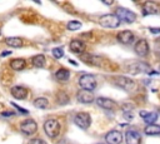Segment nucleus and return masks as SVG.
<instances>
[{"mask_svg": "<svg viewBox=\"0 0 160 144\" xmlns=\"http://www.w3.org/2000/svg\"><path fill=\"white\" fill-rule=\"evenodd\" d=\"M144 131L148 135H160V125H158V124L146 125L145 129H144Z\"/></svg>", "mask_w": 160, "mask_h": 144, "instance_id": "24", "label": "nucleus"}, {"mask_svg": "<svg viewBox=\"0 0 160 144\" xmlns=\"http://www.w3.org/2000/svg\"><path fill=\"white\" fill-rule=\"evenodd\" d=\"M150 70V66L148 64H144V63H135V64H131L128 66V71L131 73V74H138V73H141V71H149Z\"/></svg>", "mask_w": 160, "mask_h": 144, "instance_id": "18", "label": "nucleus"}, {"mask_svg": "<svg viewBox=\"0 0 160 144\" xmlns=\"http://www.w3.org/2000/svg\"><path fill=\"white\" fill-rule=\"evenodd\" d=\"M69 48H70V51H72V53H75V54H82V53L85 51L86 45H85L84 41H81V40H79V39H74V40L70 41Z\"/></svg>", "mask_w": 160, "mask_h": 144, "instance_id": "15", "label": "nucleus"}, {"mask_svg": "<svg viewBox=\"0 0 160 144\" xmlns=\"http://www.w3.org/2000/svg\"><path fill=\"white\" fill-rule=\"evenodd\" d=\"M55 78L59 80V81H68L69 78H70V71L65 68H60L59 70H56L55 73Z\"/></svg>", "mask_w": 160, "mask_h": 144, "instance_id": "20", "label": "nucleus"}, {"mask_svg": "<svg viewBox=\"0 0 160 144\" xmlns=\"http://www.w3.org/2000/svg\"><path fill=\"white\" fill-rule=\"evenodd\" d=\"M125 141L126 144H141V135L139 131L130 129L125 134Z\"/></svg>", "mask_w": 160, "mask_h": 144, "instance_id": "11", "label": "nucleus"}, {"mask_svg": "<svg viewBox=\"0 0 160 144\" xmlns=\"http://www.w3.org/2000/svg\"><path fill=\"white\" fill-rule=\"evenodd\" d=\"M66 28H68V30H71V31L79 30V29L81 28V23H80V21H76V20H71V21L68 23Z\"/></svg>", "mask_w": 160, "mask_h": 144, "instance_id": "26", "label": "nucleus"}, {"mask_svg": "<svg viewBox=\"0 0 160 144\" xmlns=\"http://www.w3.org/2000/svg\"><path fill=\"white\" fill-rule=\"evenodd\" d=\"M32 104H34V106L38 108V109H45V108L49 106V100H48L46 98H44V96H40V98H36V99L32 101Z\"/></svg>", "mask_w": 160, "mask_h": 144, "instance_id": "25", "label": "nucleus"}, {"mask_svg": "<svg viewBox=\"0 0 160 144\" xmlns=\"http://www.w3.org/2000/svg\"><path fill=\"white\" fill-rule=\"evenodd\" d=\"M10 53H11V51H5V53H2L1 55H2V56H5V55H8V54H10Z\"/></svg>", "mask_w": 160, "mask_h": 144, "instance_id": "34", "label": "nucleus"}, {"mask_svg": "<svg viewBox=\"0 0 160 144\" xmlns=\"http://www.w3.org/2000/svg\"><path fill=\"white\" fill-rule=\"evenodd\" d=\"M160 13V5L154 1H146L142 8V14L144 15H152V14H159Z\"/></svg>", "mask_w": 160, "mask_h": 144, "instance_id": "12", "label": "nucleus"}, {"mask_svg": "<svg viewBox=\"0 0 160 144\" xmlns=\"http://www.w3.org/2000/svg\"><path fill=\"white\" fill-rule=\"evenodd\" d=\"M74 123L80 128V129H88L91 124V116L89 113L80 111L74 116Z\"/></svg>", "mask_w": 160, "mask_h": 144, "instance_id": "6", "label": "nucleus"}, {"mask_svg": "<svg viewBox=\"0 0 160 144\" xmlns=\"http://www.w3.org/2000/svg\"><path fill=\"white\" fill-rule=\"evenodd\" d=\"M0 34H1V30H0Z\"/></svg>", "mask_w": 160, "mask_h": 144, "instance_id": "36", "label": "nucleus"}, {"mask_svg": "<svg viewBox=\"0 0 160 144\" xmlns=\"http://www.w3.org/2000/svg\"><path fill=\"white\" fill-rule=\"evenodd\" d=\"M12 106H14V108H16V109H18L20 113H22V114H28V113H29L26 109H24V108H21V106H19V105H16V104H14V103H12Z\"/></svg>", "mask_w": 160, "mask_h": 144, "instance_id": "29", "label": "nucleus"}, {"mask_svg": "<svg viewBox=\"0 0 160 144\" xmlns=\"http://www.w3.org/2000/svg\"><path fill=\"white\" fill-rule=\"evenodd\" d=\"M76 99L79 103H82V104H90L94 100H96L94 98L92 91H88V90H79L76 94Z\"/></svg>", "mask_w": 160, "mask_h": 144, "instance_id": "10", "label": "nucleus"}, {"mask_svg": "<svg viewBox=\"0 0 160 144\" xmlns=\"http://www.w3.org/2000/svg\"><path fill=\"white\" fill-rule=\"evenodd\" d=\"M14 113L12 111H10V113H2V115H12Z\"/></svg>", "mask_w": 160, "mask_h": 144, "instance_id": "32", "label": "nucleus"}, {"mask_svg": "<svg viewBox=\"0 0 160 144\" xmlns=\"http://www.w3.org/2000/svg\"><path fill=\"white\" fill-rule=\"evenodd\" d=\"M115 15L120 19V21H125L128 24H131L136 20V14L126 8H118L115 10Z\"/></svg>", "mask_w": 160, "mask_h": 144, "instance_id": "5", "label": "nucleus"}, {"mask_svg": "<svg viewBox=\"0 0 160 144\" xmlns=\"http://www.w3.org/2000/svg\"><path fill=\"white\" fill-rule=\"evenodd\" d=\"M96 104L100 106V108H102V109H106V110H112L115 106H116V103L114 101V100H111V99H109V98H105V96H99V98H96Z\"/></svg>", "mask_w": 160, "mask_h": 144, "instance_id": "14", "label": "nucleus"}, {"mask_svg": "<svg viewBox=\"0 0 160 144\" xmlns=\"http://www.w3.org/2000/svg\"><path fill=\"white\" fill-rule=\"evenodd\" d=\"M140 116H142L144 121L148 125H150V124H155V120L158 119V113L156 111H144V110H141Z\"/></svg>", "mask_w": 160, "mask_h": 144, "instance_id": "19", "label": "nucleus"}, {"mask_svg": "<svg viewBox=\"0 0 160 144\" xmlns=\"http://www.w3.org/2000/svg\"><path fill=\"white\" fill-rule=\"evenodd\" d=\"M134 34L130 30H122L116 35V39L121 43V44H131L134 41Z\"/></svg>", "mask_w": 160, "mask_h": 144, "instance_id": "16", "label": "nucleus"}, {"mask_svg": "<svg viewBox=\"0 0 160 144\" xmlns=\"http://www.w3.org/2000/svg\"><path fill=\"white\" fill-rule=\"evenodd\" d=\"M104 4H106V5H111L112 1H104Z\"/></svg>", "mask_w": 160, "mask_h": 144, "instance_id": "33", "label": "nucleus"}, {"mask_svg": "<svg viewBox=\"0 0 160 144\" xmlns=\"http://www.w3.org/2000/svg\"><path fill=\"white\" fill-rule=\"evenodd\" d=\"M150 31L152 34H159L160 33V28H150Z\"/></svg>", "mask_w": 160, "mask_h": 144, "instance_id": "31", "label": "nucleus"}, {"mask_svg": "<svg viewBox=\"0 0 160 144\" xmlns=\"http://www.w3.org/2000/svg\"><path fill=\"white\" fill-rule=\"evenodd\" d=\"M20 130L25 135H29V136L30 135H34L36 133V130H38V124L32 119H26V120H24L20 124Z\"/></svg>", "mask_w": 160, "mask_h": 144, "instance_id": "7", "label": "nucleus"}, {"mask_svg": "<svg viewBox=\"0 0 160 144\" xmlns=\"http://www.w3.org/2000/svg\"><path fill=\"white\" fill-rule=\"evenodd\" d=\"M31 63L36 68H44V65L46 63V59H45V56L42 54H38V55H34L31 58Z\"/></svg>", "mask_w": 160, "mask_h": 144, "instance_id": "21", "label": "nucleus"}, {"mask_svg": "<svg viewBox=\"0 0 160 144\" xmlns=\"http://www.w3.org/2000/svg\"><path fill=\"white\" fill-rule=\"evenodd\" d=\"M105 141L106 144H121L122 141V134L119 130H110L105 134Z\"/></svg>", "mask_w": 160, "mask_h": 144, "instance_id": "8", "label": "nucleus"}, {"mask_svg": "<svg viewBox=\"0 0 160 144\" xmlns=\"http://www.w3.org/2000/svg\"><path fill=\"white\" fill-rule=\"evenodd\" d=\"M6 45H9L10 48H20L22 45V40L18 36H10V38H6L5 40Z\"/></svg>", "mask_w": 160, "mask_h": 144, "instance_id": "23", "label": "nucleus"}, {"mask_svg": "<svg viewBox=\"0 0 160 144\" xmlns=\"http://www.w3.org/2000/svg\"><path fill=\"white\" fill-rule=\"evenodd\" d=\"M60 129H61V125L59 120L55 118H50L44 123V130L49 138H56L60 133Z\"/></svg>", "mask_w": 160, "mask_h": 144, "instance_id": "1", "label": "nucleus"}, {"mask_svg": "<svg viewBox=\"0 0 160 144\" xmlns=\"http://www.w3.org/2000/svg\"><path fill=\"white\" fill-rule=\"evenodd\" d=\"M130 109H132V105H130V104H124V105H122V110H124V113L130 111Z\"/></svg>", "mask_w": 160, "mask_h": 144, "instance_id": "30", "label": "nucleus"}, {"mask_svg": "<svg viewBox=\"0 0 160 144\" xmlns=\"http://www.w3.org/2000/svg\"><path fill=\"white\" fill-rule=\"evenodd\" d=\"M25 65H26V63H25V60L24 59H14V60H11L10 61V68L12 69V70H15V71H19V70H22L24 68H25Z\"/></svg>", "mask_w": 160, "mask_h": 144, "instance_id": "22", "label": "nucleus"}, {"mask_svg": "<svg viewBox=\"0 0 160 144\" xmlns=\"http://www.w3.org/2000/svg\"><path fill=\"white\" fill-rule=\"evenodd\" d=\"M79 85L82 88V90L92 91L96 88V79L91 74H84L79 78Z\"/></svg>", "mask_w": 160, "mask_h": 144, "instance_id": "4", "label": "nucleus"}, {"mask_svg": "<svg viewBox=\"0 0 160 144\" xmlns=\"http://www.w3.org/2000/svg\"><path fill=\"white\" fill-rule=\"evenodd\" d=\"M10 93L15 99H19V100H22V99H25L28 96V89L25 86H21V85L12 86L10 89Z\"/></svg>", "mask_w": 160, "mask_h": 144, "instance_id": "13", "label": "nucleus"}, {"mask_svg": "<svg viewBox=\"0 0 160 144\" xmlns=\"http://www.w3.org/2000/svg\"><path fill=\"white\" fill-rule=\"evenodd\" d=\"M28 144H46V141L42 140V139H40V138H36V139H31Z\"/></svg>", "mask_w": 160, "mask_h": 144, "instance_id": "28", "label": "nucleus"}, {"mask_svg": "<svg viewBox=\"0 0 160 144\" xmlns=\"http://www.w3.org/2000/svg\"><path fill=\"white\" fill-rule=\"evenodd\" d=\"M114 83H115L119 88H121V89H124V90H126V91H134V90H136V88H138V84H136L135 80H132L131 78L124 76V75H118V76H115V78H114Z\"/></svg>", "mask_w": 160, "mask_h": 144, "instance_id": "2", "label": "nucleus"}, {"mask_svg": "<svg viewBox=\"0 0 160 144\" xmlns=\"http://www.w3.org/2000/svg\"><path fill=\"white\" fill-rule=\"evenodd\" d=\"M159 70H160V65H159Z\"/></svg>", "mask_w": 160, "mask_h": 144, "instance_id": "35", "label": "nucleus"}, {"mask_svg": "<svg viewBox=\"0 0 160 144\" xmlns=\"http://www.w3.org/2000/svg\"><path fill=\"white\" fill-rule=\"evenodd\" d=\"M81 59L86 63V64H90V65H94V66H100L101 63H102V59L98 55H92V54H82L81 55Z\"/></svg>", "mask_w": 160, "mask_h": 144, "instance_id": "17", "label": "nucleus"}, {"mask_svg": "<svg viewBox=\"0 0 160 144\" xmlns=\"http://www.w3.org/2000/svg\"><path fill=\"white\" fill-rule=\"evenodd\" d=\"M134 50H135V53L139 55V56H146L148 54H149V44H148V41L145 40V39H140V40H138L136 41V44H135V46H134Z\"/></svg>", "mask_w": 160, "mask_h": 144, "instance_id": "9", "label": "nucleus"}, {"mask_svg": "<svg viewBox=\"0 0 160 144\" xmlns=\"http://www.w3.org/2000/svg\"><path fill=\"white\" fill-rule=\"evenodd\" d=\"M51 53H52L54 58H56V59H60V58L64 56V50H62V48H54V49L51 50Z\"/></svg>", "mask_w": 160, "mask_h": 144, "instance_id": "27", "label": "nucleus"}, {"mask_svg": "<svg viewBox=\"0 0 160 144\" xmlns=\"http://www.w3.org/2000/svg\"><path fill=\"white\" fill-rule=\"evenodd\" d=\"M99 23L101 26L104 28H110V29H115L120 25V19L115 15V14H105L102 16H100Z\"/></svg>", "mask_w": 160, "mask_h": 144, "instance_id": "3", "label": "nucleus"}]
</instances>
